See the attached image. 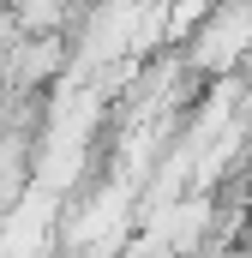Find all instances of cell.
I'll list each match as a JSON object with an SVG mask.
<instances>
[{"instance_id": "obj_1", "label": "cell", "mask_w": 252, "mask_h": 258, "mask_svg": "<svg viewBox=\"0 0 252 258\" xmlns=\"http://www.w3.org/2000/svg\"><path fill=\"white\" fill-rule=\"evenodd\" d=\"M60 66V42H24V54H18V78H48Z\"/></svg>"}]
</instances>
